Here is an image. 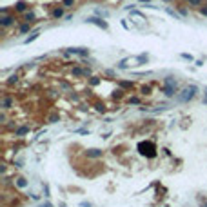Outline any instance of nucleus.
Masks as SVG:
<instances>
[{
	"label": "nucleus",
	"mask_w": 207,
	"mask_h": 207,
	"mask_svg": "<svg viewBox=\"0 0 207 207\" xmlns=\"http://www.w3.org/2000/svg\"><path fill=\"white\" fill-rule=\"evenodd\" d=\"M138 151H140L142 154H147V156H154V145L151 142H142L140 145H138Z\"/></svg>",
	"instance_id": "nucleus-1"
},
{
	"label": "nucleus",
	"mask_w": 207,
	"mask_h": 207,
	"mask_svg": "<svg viewBox=\"0 0 207 207\" xmlns=\"http://www.w3.org/2000/svg\"><path fill=\"white\" fill-rule=\"evenodd\" d=\"M194 93H196V87H194V85H191V87H187V89H183V93H182L180 100H182V102H187V100H191V98L194 96Z\"/></svg>",
	"instance_id": "nucleus-2"
},
{
	"label": "nucleus",
	"mask_w": 207,
	"mask_h": 207,
	"mask_svg": "<svg viewBox=\"0 0 207 207\" xmlns=\"http://www.w3.org/2000/svg\"><path fill=\"white\" fill-rule=\"evenodd\" d=\"M85 22H89V24H95V26H98V27H102V29H107V22H105V20H102V18L91 16V18H87Z\"/></svg>",
	"instance_id": "nucleus-3"
},
{
	"label": "nucleus",
	"mask_w": 207,
	"mask_h": 207,
	"mask_svg": "<svg viewBox=\"0 0 207 207\" xmlns=\"http://www.w3.org/2000/svg\"><path fill=\"white\" fill-rule=\"evenodd\" d=\"M87 154H89V156H100V154H102V151H98V149H89V151H87Z\"/></svg>",
	"instance_id": "nucleus-4"
},
{
	"label": "nucleus",
	"mask_w": 207,
	"mask_h": 207,
	"mask_svg": "<svg viewBox=\"0 0 207 207\" xmlns=\"http://www.w3.org/2000/svg\"><path fill=\"white\" fill-rule=\"evenodd\" d=\"M71 53H76V55H82V56H85L87 55V49H69Z\"/></svg>",
	"instance_id": "nucleus-5"
},
{
	"label": "nucleus",
	"mask_w": 207,
	"mask_h": 207,
	"mask_svg": "<svg viewBox=\"0 0 207 207\" xmlns=\"http://www.w3.org/2000/svg\"><path fill=\"white\" fill-rule=\"evenodd\" d=\"M0 22H2V26H9L11 22H13V18H11V16H4L2 20H0Z\"/></svg>",
	"instance_id": "nucleus-6"
},
{
	"label": "nucleus",
	"mask_w": 207,
	"mask_h": 207,
	"mask_svg": "<svg viewBox=\"0 0 207 207\" xmlns=\"http://www.w3.org/2000/svg\"><path fill=\"white\" fill-rule=\"evenodd\" d=\"M35 38H38V33H33V35H31L29 38H26V44H29V42H33Z\"/></svg>",
	"instance_id": "nucleus-7"
},
{
	"label": "nucleus",
	"mask_w": 207,
	"mask_h": 207,
	"mask_svg": "<svg viewBox=\"0 0 207 207\" xmlns=\"http://www.w3.org/2000/svg\"><path fill=\"white\" fill-rule=\"evenodd\" d=\"M16 9H18V11H24V9H26V4H24V2H18V4H16Z\"/></svg>",
	"instance_id": "nucleus-8"
},
{
	"label": "nucleus",
	"mask_w": 207,
	"mask_h": 207,
	"mask_svg": "<svg viewBox=\"0 0 207 207\" xmlns=\"http://www.w3.org/2000/svg\"><path fill=\"white\" fill-rule=\"evenodd\" d=\"M182 58H185V60H193V56H191V55H187V53H182Z\"/></svg>",
	"instance_id": "nucleus-9"
},
{
	"label": "nucleus",
	"mask_w": 207,
	"mask_h": 207,
	"mask_svg": "<svg viewBox=\"0 0 207 207\" xmlns=\"http://www.w3.org/2000/svg\"><path fill=\"white\" fill-rule=\"evenodd\" d=\"M73 2H75V0H64V4H65V6H73Z\"/></svg>",
	"instance_id": "nucleus-10"
},
{
	"label": "nucleus",
	"mask_w": 207,
	"mask_h": 207,
	"mask_svg": "<svg viewBox=\"0 0 207 207\" xmlns=\"http://www.w3.org/2000/svg\"><path fill=\"white\" fill-rule=\"evenodd\" d=\"M53 15H55V16H62V9H56V11H55Z\"/></svg>",
	"instance_id": "nucleus-11"
},
{
	"label": "nucleus",
	"mask_w": 207,
	"mask_h": 207,
	"mask_svg": "<svg viewBox=\"0 0 207 207\" xmlns=\"http://www.w3.org/2000/svg\"><path fill=\"white\" fill-rule=\"evenodd\" d=\"M189 2H191V4H194V6H198V4H200V0H189Z\"/></svg>",
	"instance_id": "nucleus-12"
},
{
	"label": "nucleus",
	"mask_w": 207,
	"mask_h": 207,
	"mask_svg": "<svg viewBox=\"0 0 207 207\" xmlns=\"http://www.w3.org/2000/svg\"><path fill=\"white\" fill-rule=\"evenodd\" d=\"M202 13H203V15L207 16V6H205V7H202Z\"/></svg>",
	"instance_id": "nucleus-13"
}]
</instances>
